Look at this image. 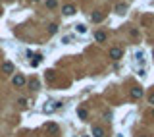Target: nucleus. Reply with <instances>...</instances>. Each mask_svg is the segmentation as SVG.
Wrapping results in <instances>:
<instances>
[{"mask_svg":"<svg viewBox=\"0 0 154 137\" xmlns=\"http://www.w3.org/2000/svg\"><path fill=\"white\" fill-rule=\"evenodd\" d=\"M108 56H110L112 60H120L121 56H123V50H121V48H117V46H114V48H110Z\"/></svg>","mask_w":154,"mask_h":137,"instance_id":"1","label":"nucleus"},{"mask_svg":"<svg viewBox=\"0 0 154 137\" xmlns=\"http://www.w3.org/2000/svg\"><path fill=\"white\" fill-rule=\"evenodd\" d=\"M12 83H14V87H23L25 85V77L23 75H14V79H12Z\"/></svg>","mask_w":154,"mask_h":137,"instance_id":"2","label":"nucleus"},{"mask_svg":"<svg viewBox=\"0 0 154 137\" xmlns=\"http://www.w3.org/2000/svg\"><path fill=\"white\" fill-rule=\"evenodd\" d=\"M2 71H4V74H14V64H12V62H4L2 64Z\"/></svg>","mask_w":154,"mask_h":137,"instance_id":"3","label":"nucleus"},{"mask_svg":"<svg viewBox=\"0 0 154 137\" xmlns=\"http://www.w3.org/2000/svg\"><path fill=\"white\" fill-rule=\"evenodd\" d=\"M131 96H133V99H141V96H143V87H133V89H131Z\"/></svg>","mask_w":154,"mask_h":137,"instance_id":"4","label":"nucleus"},{"mask_svg":"<svg viewBox=\"0 0 154 137\" xmlns=\"http://www.w3.org/2000/svg\"><path fill=\"white\" fill-rule=\"evenodd\" d=\"M62 12H64V15H73L75 14V8L71 6V4H67V6L62 8Z\"/></svg>","mask_w":154,"mask_h":137,"instance_id":"5","label":"nucleus"},{"mask_svg":"<svg viewBox=\"0 0 154 137\" xmlns=\"http://www.w3.org/2000/svg\"><path fill=\"white\" fill-rule=\"evenodd\" d=\"M92 137H104V130L100 126H95L92 127Z\"/></svg>","mask_w":154,"mask_h":137,"instance_id":"6","label":"nucleus"},{"mask_svg":"<svg viewBox=\"0 0 154 137\" xmlns=\"http://www.w3.org/2000/svg\"><path fill=\"white\" fill-rule=\"evenodd\" d=\"M91 19L95 23H98V21H102V19H104V14H102V12H95V14L91 15Z\"/></svg>","mask_w":154,"mask_h":137,"instance_id":"7","label":"nucleus"},{"mask_svg":"<svg viewBox=\"0 0 154 137\" xmlns=\"http://www.w3.org/2000/svg\"><path fill=\"white\" fill-rule=\"evenodd\" d=\"M95 39H96L98 43H104V41H106V33H104V31H96V33H95Z\"/></svg>","mask_w":154,"mask_h":137,"instance_id":"8","label":"nucleus"},{"mask_svg":"<svg viewBox=\"0 0 154 137\" xmlns=\"http://www.w3.org/2000/svg\"><path fill=\"white\" fill-rule=\"evenodd\" d=\"M40 60H43V54H35V56H33V60H31V66L37 68L39 64H40Z\"/></svg>","mask_w":154,"mask_h":137,"instance_id":"9","label":"nucleus"},{"mask_svg":"<svg viewBox=\"0 0 154 137\" xmlns=\"http://www.w3.org/2000/svg\"><path fill=\"white\" fill-rule=\"evenodd\" d=\"M44 130L50 131V133H58V126H56V124H46V126H44Z\"/></svg>","mask_w":154,"mask_h":137,"instance_id":"10","label":"nucleus"},{"mask_svg":"<svg viewBox=\"0 0 154 137\" xmlns=\"http://www.w3.org/2000/svg\"><path fill=\"white\" fill-rule=\"evenodd\" d=\"M116 12H117V14H125V12H127V4H117Z\"/></svg>","mask_w":154,"mask_h":137,"instance_id":"11","label":"nucleus"},{"mask_svg":"<svg viewBox=\"0 0 154 137\" xmlns=\"http://www.w3.org/2000/svg\"><path fill=\"white\" fill-rule=\"evenodd\" d=\"M77 116H79L81 120H87V116H89V112L85 110V108H79V110H77Z\"/></svg>","mask_w":154,"mask_h":137,"instance_id":"12","label":"nucleus"},{"mask_svg":"<svg viewBox=\"0 0 154 137\" xmlns=\"http://www.w3.org/2000/svg\"><path fill=\"white\" fill-rule=\"evenodd\" d=\"M56 31H58V25H56V23H50V25H48V33H50V35H54Z\"/></svg>","mask_w":154,"mask_h":137,"instance_id":"13","label":"nucleus"},{"mask_svg":"<svg viewBox=\"0 0 154 137\" xmlns=\"http://www.w3.org/2000/svg\"><path fill=\"white\" fill-rule=\"evenodd\" d=\"M29 87H31V89H39V81H37V79H31V81H29Z\"/></svg>","mask_w":154,"mask_h":137,"instance_id":"14","label":"nucleus"},{"mask_svg":"<svg viewBox=\"0 0 154 137\" xmlns=\"http://www.w3.org/2000/svg\"><path fill=\"white\" fill-rule=\"evenodd\" d=\"M77 31H79V33H87V25L79 23V25H77Z\"/></svg>","mask_w":154,"mask_h":137,"instance_id":"15","label":"nucleus"},{"mask_svg":"<svg viewBox=\"0 0 154 137\" xmlns=\"http://www.w3.org/2000/svg\"><path fill=\"white\" fill-rule=\"evenodd\" d=\"M46 8H50V10H52V8H56V0H48V2H46Z\"/></svg>","mask_w":154,"mask_h":137,"instance_id":"16","label":"nucleus"},{"mask_svg":"<svg viewBox=\"0 0 154 137\" xmlns=\"http://www.w3.org/2000/svg\"><path fill=\"white\" fill-rule=\"evenodd\" d=\"M135 58L139 60V62H143V52H141V50H137V52H135Z\"/></svg>","mask_w":154,"mask_h":137,"instance_id":"17","label":"nucleus"},{"mask_svg":"<svg viewBox=\"0 0 154 137\" xmlns=\"http://www.w3.org/2000/svg\"><path fill=\"white\" fill-rule=\"evenodd\" d=\"M46 77L48 79H54V71H46Z\"/></svg>","mask_w":154,"mask_h":137,"instance_id":"18","label":"nucleus"},{"mask_svg":"<svg viewBox=\"0 0 154 137\" xmlns=\"http://www.w3.org/2000/svg\"><path fill=\"white\" fill-rule=\"evenodd\" d=\"M131 37H139V31H137V29H131Z\"/></svg>","mask_w":154,"mask_h":137,"instance_id":"19","label":"nucleus"},{"mask_svg":"<svg viewBox=\"0 0 154 137\" xmlns=\"http://www.w3.org/2000/svg\"><path fill=\"white\" fill-rule=\"evenodd\" d=\"M148 102H150V104H154V95H150V99H148Z\"/></svg>","mask_w":154,"mask_h":137,"instance_id":"20","label":"nucleus"},{"mask_svg":"<svg viewBox=\"0 0 154 137\" xmlns=\"http://www.w3.org/2000/svg\"><path fill=\"white\" fill-rule=\"evenodd\" d=\"M152 58H154V48H152Z\"/></svg>","mask_w":154,"mask_h":137,"instance_id":"21","label":"nucleus"},{"mask_svg":"<svg viewBox=\"0 0 154 137\" xmlns=\"http://www.w3.org/2000/svg\"><path fill=\"white\" fill-rule=\"evenodd\" d=\"M137 137H147V135H137Z\"/></svg>","mask_w":154,"mask_h":137,"instance_id":"22","label":"nucleus"},{"mask_svg":"<svg viewBox=\"0 0 154 137\" xmlns=\"http://www.w3.org/2000/svg\"><path fill=\"white\" fill-rule=\"evenodd\" d=\"M0 15H2V10H0Z\"/></svg>","mask_w":154,"mask_h":137,"instance_id":"23","label":"nucleus"},{"mask_svg":"<svg viewBox=\"0 0 154 137\" xmlns=\"http://www.w3.org/2000/svg\"><path fill=\"white\" fill-rule=\"evenodd\" d=\"M152 116H154V110H152Z\"/></svg>","mask_w":154,"mask_h":137,"instance_id":"24","label":"nucleus"},{"mask_svg":"<svg viewBox=\"0 0 154 137\" xmlns=\"http://www.w3.org/2000/svg\"><path fill=\"white\" fill-rule=\"evenodd\" d=\"M33 2H37V0H33Z\"/></svg>","mask_w":154,"mask_h":137,"instance_id":"25","label":"nucleus"}]
</instances>
